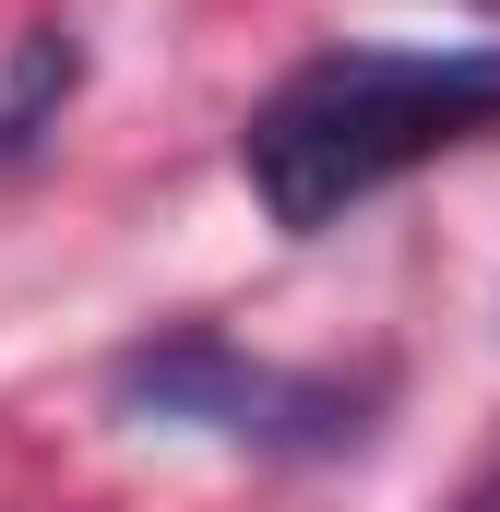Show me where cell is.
Masks as SVG:
<instances>
[{
    "instance_id": "cell-1",
    "label": "cell",
    "mask_w": 500,
    "mask_h": 512,
    "mask_svg": "<svg viewBox=\"0 0 500 512\" xmlns=\"http://www.w3.org/2000/svg\"><path fill=\"white\" fill-rule=\"evenodd\" d=\"M477 131H500V48H322L250 108L239 179L286 239H322Z\"/></svg>"
},
{
    "instance_id": "cell-3",
    "label": "cell",
    "mask_w": 500,
    "mask_h": 512,
    "mask_svg": "<svg viewBox=\"0 0 500 512\" xmlns=\"http://www.w3.org/2000/svg\"><path fill=\"white\" fill-rule=\"evenodd\" d=\"M72 72H84V48H72V24H36L12 60H0V167L12 155H36L60 108H72Z\"/></svg>"
},
{
    "instance_id": "cell-4",
    "label": "cell",
    "mask_w": 500,
    "mask_h": 512,
    "mask_svg": "<svg viewBox=\"0 0 500 512\" xmlns=\"http://www.w3.org/2000/svg\"><path fill=\"white\" fill-rule=\"evenodd\" d=\"M489 12H500V0H489Z\"/></svg>"
},
{
    "instance_id": "cell-2",
    "label": "cell",
    "mask_w": 500,
    "mask_h": 512,
    "mask_svg": "<svg viewBox=\"0 0 500 512\" xmlns=\"http://www.w3.org/2000/svg\"><path fill=\"white\" fill-rule=\"evenodd\" d=\"M108 405L143 417V429H203L227 453H346L370 429V382H346V370H274V358L227 346L215 322H179V334L131 346L108 370Z\"/></svg>"
}]
</instances>
